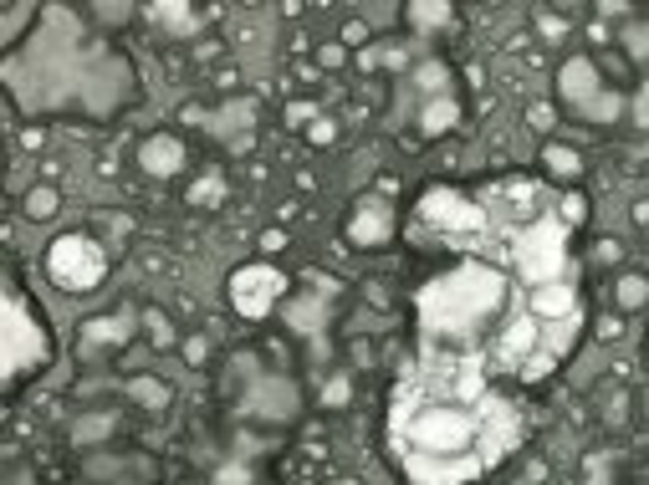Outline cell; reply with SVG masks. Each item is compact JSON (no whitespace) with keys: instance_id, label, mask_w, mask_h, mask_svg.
<instances>
[{"instance_id":"cell-1","label":"cell","mask_w":649,"mask_h":485,"mask_svg":"<svg viewBox=\"0 0 649 485\" xmlns=\"http://www.w3.org/2000/svg\"><path fill=\"white\" fill-rule=\"evenodd\" d=\"M507 297V282L491 266H461L420 291V317H425V332L435 343H455V338H470L481 322L501 317Z\"/></svg>"},{"instance_id":"cell-2","label":"cell","mask_w":649,"mask_h":485,"mask_svg":"<svg viewBox=\"0 0 649 485\" xmlns=\"http://www.w3.org/2000/svg\"><path fill=\"white\" fill-rule=\"evenodd\" d=\"M486 429L476 425V414L455 399H420V394H405L394 404V440L405 445L409 455H429V460H461L470 455V445L481 440Z\"/></svg>"},{"instance_id":"cell-3","label":"cell","mask_w":649,"mask_h":485,"mask_svg":"<svg viewBox=\"0 0 649 485\" xmlns=\"http://www.w3.org/2000/svg\"><path fill=\"white\" fill-rule=\"evenodd\" d=\"M511 256H517V271L527 286H548L568 276V225L557 215H542L537 225H527L522 235H511Z\"/></svg>"},{"instance_id":"cell-4","label":"cell","mask_w":649,"mask_h":485,"mask_svg":"<svg viewBox=\"0 0 649 485\" xmlns=\"http://www.w3.org/2000/svg\"><path fill=\"white\" fill-rule=\"evenodd\" d=\"M46 271L61 291H92L102 282V250L87 235H57L46 250Z\"/></svg>"},{"instance_id":"cell-5","label":"cell","mask_w":649,"mask_h":485,"mask_svg":"<svg viewBox=\"0 0 649 485\" xmlns=\"http://www.w3.org/2000/svg\"><path fill=\"white\" fill-rule=\"evenodd\" d=\"M36 363H46V332H41L36 312L20 297H11L5 302V373L16 378V373H26Z\"/></svg>"},{"instance_id":"cell-6","label":"cell","mask_w":649,"mask_h":485,"mask_svg":"<svg viewBox=\"0 0 649 485\" xmlns=\"http://www.w3.org/2000/svg\"><path fill=\"white\" fill-rule=\"evenodd\" d=\"M542 338H548V332H542V322H537L532 312H511V317H501L496 332H491V358H496V368H511V373H517V368L542 347Z\"/></svg>"},{"instance_id":"cell-7","label":"cell","mask_w":649,"mask_h":485,"mask_svg":"<svg viewBox=\"0 0 649 485\" xmlns=\"http://www.w3.org/2000/svg\"><path fill=\"white\" fill-rule=\"evenodd\" d=\"M282 286H286V276L276 266H241V271L230 276V302H236V312H245V317H266L271 302L282 297Z\"/></svg>"},{"instance_id":"cell-8","label":"cell","mask_w":649,"mask_h":485,"mask_svg":"<svg viewBox=\"0 0 649 485\" xmlns=\"http://www.w3.org/2000/svg\"><path fill=\"white\" fill-rule=\"evenodd\" d=\"M420 215H425L429 225H445V230H481V225H486V210L461 200L455 189H429L425 204H420Z\"/></svg>"},{"instance_id":"cell-9","label":"cell","mask_w":649,"mask_h":485,"mask_svg":"<svg viewBox=\"0 0 649 485\" xmlns=\"http://www.w3.org/2000/svg\"><path fill=\"white\" fill-rule=\"evenodd\" d=\"M409 475L420 485H461V481H476L481 470H486V460L481 455H461V460H429V455H409L405 460Z\"/></svg>"},{"instance_id":"cell-10","label":"cell","mask_w":649,"mask_h":485,"mask_svg":"<svg viewBox=\"0 0 649 485\" xmlns=\"http://www.w3.org/2000/svg\"><path fill=\"white\" fill-rule=\"evenodd\" d=\"M527 312L537 317V322H563V317H573L578 312V297H573V282L563 276V282H548V286H532L527 297Z\"/></svg>"},{"instance_id":"cell-11","label":"cell","mask_w":649,"mask_h":485,"mask_svg":"<svg viewBox=\"0 0 649 485\" xmlns=\"http://www.w3.org/2000/svg\"><path fill=\"white\" fill-rule=\"evenodd\" d=\"M557 92H563L568 102H578V107H583V102L598 92V67H593L589 57L563 61V72H557Z\"/></svg>"},{"instance_id":"cell-12","label":"cell","mask_w":649,"mask_h":485,"mask_svg":"<svg viewBox=\"0 0 649 485\" xmlns=\"http://www.w3.org/2000/svg\"><path fill=\"white\" fill-rule=\"evenodd\" d=\"M389 230H394V220H389L384 204H358V215L348 220V235H353L358 245H384Z\"/></svg>"},{"instance_id":"cell-13","label":"cell","mask_w":649,"mask_h":485,"mask_svg":"<svg viewBox=\"0 0 649 485\" xmlns=\"http://www.w3.org/2000/svg\"><path fill=\"white\" fill-rule=\"evenodd\" d=\"M139 159H143V169H148V174H180L184 148H180V139H148Z\"/></svg>"},{"instance_id":"cell-14","label":"cell","mask_w":649,"mask_h":485,"mask_svg":"<svg viewBox=\"0 0 649 485\" xmlns=\"http://www.w3.org/2000/svg\"><path fill=\"white\" fill-rule=\"evenodd\" d=\"M455 118H461V113H455V102H450V98H435V102H425V113H420V128H425L429 139H435V133L455 128Z\"/></svg>"},{"instance_id":"cell-15","label":"cell","mask_w":649,"mask_h":485,"mask_svg":"<svg viewBox=\"0 0 649 485\" xmlns=\"http://www.w3.org/2000/svg\"><path fill=\"white\" fill-rule=\"evenodd\" d=\"M619 113H624V98H619V92H593V98L583 102V118L589 123H613Z\"/></svg>"},{"instance_id":"cell-16","label":"cell","mask_w":649,"mask_h":485,"mask_svg":"<svg viewBox=\"0 0 649 485\" xmlns=\"http://www.w3.org/2000/svg\"><path fill=\"white\" fill-rule=\"evenodd\" d=\"M128 338V317H92L87 322V343H123Z\"/></svg>"},{"instance_id":"cell-17","label":"cell","mask_w":649,"mask_h":485,"mask_svg":"<svg viewBox=\"0 0 649 485\" xmlns=\"http://www.w3.org/2000/svg\"><path fill=\"white\" fill-rule=\"evenodd\" d=\"M542 163H548V174H557V179H573V174L583 169V163H578V154H573V148H563V143H548Z\"/></svg>"},{"instance_id":"cell-18","label":"cell","mask_w":649,"mask_h":485,"mask_svg":"<svg viewBox=\"0 0 649 485\" xmlns=\"http://www.w3.org/2000/svg\"><path fill=\"white\" fill-rule=\"evenodd\" d=\"M286 322L297 327V332H317V327H323V302H297V306H286Z\"/></svg>"},{"instance_id":"cell-19","label":"cell","mask_w":649,"mask_h":485,"mask_svg":"<svg viewBox=\"0 0 649 485\" xmlns=\"http://www.w3.org/2000/svg\"><path fill=\"white\" fill-rule=\"evenodd\" d=\"M26 215H31V220H52V215H57V189L36 184V189L26 195Z\"/></svg>"},{"instance_id":"cell-20","label":"cell","mask_w":649,"mask_h":485,"mask_svg":"<svg viewBox=\"0 0 649 485\" xmlns=\"http://www.w3.org/2000/svg\"><path fill=\"white\" fill-rule=\"evenodd\" d=\"M409 20H414V26H445L450 5L445 0H420V5H409Z\"/></svg>"},{"instance_id":"cell-21","label":"cell","mask_w":649,"mask_h":485,"mask_svg":"<svg viewBox=\"0 0 649 485\" xmlns=\"http://www.w3.org/2000/svg\"><path fill=\"white\" fill-rule=\"evenodd\" d=\"M139 404H148V409H164L169 404V388L159 384V378H133V388H128Z\"/></svg>"},{"instance_id":"cell-22","label":"cell","mask_w":649,"mask_h":485,"mask_svg":"<svg viewBox=\"0 0 649 485\" xmlns=\"http://www.w3.org/2000/svg\"><path fill=\"white\" fill-rule=\"evenodd\" d=\"M552 363H557V353H548V347H537V353H532L527 363L517 368V378H527V384H532V378H548V373H552Z\"/></svg>"},{"instance_id":"cell-23","label":"cell","mask_w":649,"mask_h":485,"mask_svg":"<svg viewBox=\"0 0 649 485\" xmlns=\"http://www.w3.org/2000/svg\"><path fill=\"white\" fill-rule=\"evenodd\" d=\"M645 297H649L645 276H624V282H619V306H645Z\"/></svg>"},{"instance_id":"cell-24","label":"cell","mask_w":649,"mask_h":485,"mask_svg":"<svg viewBox=\"0 0 649 485\" xmlns=\"http://www.w3.org/2000/svg\"><path fill=\"white\" fill-rule=\"evenodd\" d=\"M624 46H629V57L649 61V26H629L624 31Z\"/></svg>"},{"instance_id":"cell-25","label":"cell","mask_w":649,"mask_h":485,"mask_svg":"<svg viewBox=\"0 0 649 485\" xmlns=\"http://www.w3.org/2000/svg\"><path fill=\"white\" fill-rule=\"evenodd\" d=\"M420 87H425V92H440V87H445V67H440V61H425V67H420Z\"/></svg>"},{"instance_id":"cell-26","label":"cell","mask_w":649,"mask_h":485,"mask_svg":"<svg viewBox=\"0 0 649 485\" xmlns=\"http://www.w3.org/2000/svg\"><path fill=\"white\" fill-rule=\"evenodd\" d=\"M154 16L169 20V26H189V20H195L189 16V5H154Z\"/></svg>"},{"instance_id":"cell-27","label":"cell","mask_w":649,"mask_h":485,"mask_svg":"<svg viewBox=\"0 0 649 485\" xmlns=\"http://www.w3.org/2000/svg\"><path fill=\"white\" fill-rule=\"evenodd\" d=\"M583 215H589V210H583V200H578V195H568V200H563V215H557V220H563V225H578Z\"/></svg>"},{"instance_id":"cell-28","label":"cell","mask_w":649,"mask_h":485,"mask_svg":"<svg viewBox=\"0 0 649 485\" xmlns=\"http://www.w3.org/2000/svg\"><path fill=\"white\" fill-rule=\"evenodd\" d=\"M113 429V419H87V425H77V440H102Z\"/></svg>"},{"instance_id":"cell-29","label":"cell","mask_w":649,"mask_h":485,"mask_svg":"<svg viewBox=\"0 0 649 485\" xmlns=\"http://www.w3.org/2000/svg\"><path fill=\"white\" fill-rule=\"evenodd\" d=\"M634 123H645V128H649V82L634 92Z\"/></svg>"},{"instance_id":"cell-30","label":"cell","mask_w":649,"mask_h":485,"mask_svg":"<svg viewBox=\"0 0 649 485\" xmlns=\"http://www.w3.org/2000/svg\"><path fill=\"white\" fill-rule=\"evenodd\" d=\"M552 123H557L552 118V107L548 102H537V107H532V128H552Z\"/></svg>"},{"instance_id":"cell-31","label":"cell","mask_w":649,"mask_h":485,"mask_svg":"<svg viewBox=\"0 0 649 485\" xmlns=\"http://www.w3.org/2000/svg\"><path fill=\"white\" fill-rule=\"evenodd\" d=\"M323 399H327V404H343V399H348V384H343V378H333V384H327V394H323Z\"/></svg>"},{"instance_id":"cell-32","label":"cell","mask_w":649,"mask_h":485,"mask_svg":"<svg viewBox=\"0 0 649 485\" xmlns=\"http://www.w3.org/2000/svg\"><path fill=\"white\" fill-rule=\"evenodd\" d=\"M148 332H154V343H169V322H164L159 312H154V317H148Z\"/></svg>"},{"instance_id":"cell-33","label":"cell","mask_w":649,"mask_h":485,"mask_svg":"<svg viewBox=\"0 0 649 485\" xmlns=\"http://www.w3.org/2000/svg\"><path fill=\"white\" fill-rule=\"evenodd\" d=\"M184 358H189V363H200V358H204V343H200V338H189V343H184Z\"/></svg>"},{"instance_id":"cell-34","label":"cell","mask_w":649,"mask_h":485,"mask_svg":"<svg viewBox=\"0 0 649 485\" xmlns=\"http://www.w3.org/2000/svg\"><path fill=\"white\" fill-rule=\"evenodd\" d=\"M215 195H220V179H204V184H200V204H210Z\"/></svg>"}]
</instances>
